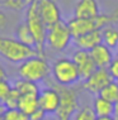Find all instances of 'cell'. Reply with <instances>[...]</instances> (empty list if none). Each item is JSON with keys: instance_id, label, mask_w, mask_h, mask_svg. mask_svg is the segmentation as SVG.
Masks as SVG:
<instances>
[{"instance_id": "6da1fadb", "label": "cell", "mask_w": 118, "mask_h": 120, "mask_svg": "<svg viewBox=\"0 0 118 120\" xmlns=\"http://www.w3.org/2000/svg\"><path fill=\"white\" fill-rule=\"evenodd\" d=\"M47 81V80H46ZM60 94V106L56 111L57 120H73L75 112L79 110V90L74 86H60L55 81H47Z\"/></svg>"}, {"instance_id": "7a4b0ae2", "label": "cell", "mask_w": 118, "mask_h": 120, "mask_svg": "<svg viewBox=\"0 0 118 120\" xmlns=\"http://www.w3.org/2000/svg\"><path fill=\"white\" fill-rule=\"evenodd\" d=\"M18 75L23 80L32 82H42L46 81L51 75V64L47 58L41 54L31 57L22 62L18 67Z\"/></svg>"}, {"instance_id": "3957f363", "label": "cell", "mask_w": 118, "mask_h": 120, "mask_svg": "<svg viewBox=\"0 0 118 120\" xmlns=\"http://www.w3.org/2000/svg\"><path fill=\"white\" fill-rule=\"evenodd\" d=\"M37 54L38 52L36 48L20 43L17 38L0 37V57H3L8 62L20 64L25 60L34 57Z\"/></svg>"}, {"instance_id": "277c9868", "label": "cell", "mask_w": 118, "mask_h": 120, "mask_svg": "<svg viewBox=\"0 0 118 120\" xmlns=\"http://www.w3.org/2000/svg\"><path fill=\"white\" fill-rule=\"evenodd\" d=\"M51 75L60 86H75L81 81L76 64L71 57H60L52 63Z\"/></svg>"}, {"instance_id": "5b68a950", "label": "cell", "mask_w": 118, "mask_h": 120, "mask_svg": "<svg viewBox=\"0 0 118 120\" xmlns=\"http://www.w3.org/2000/svg\"><path fill=\"white\" fill-rule=\"evenodd\" d=\"M25 24L29 28L32 35L36 41V49L38 54L45 56V47H46V37H47V27L43 23L38 11L37 0H34L31 5L25 9Z\"/></svg>"}, {"instance_id": "8992f818", "label": "cell", "mask_w": 118, "mask_h": 120, "mask_svg": "<svg viewBox=\"0 0 118 120\" xmlns=\"http://www.w3.org/2000/svg\"><path fill=\"white\" fill-rule=\"evenodd\" d=\"M73 39L74 37L69 29L67 23L61 20L47 29L46 46L55 52H64L69 48Z\"/></svg>"}, {"instance_id": "52a82bcc", "label": "cell", "mask_w": 118, "mask_h": 120, "mask_svg": "<svg viewBox=\"0 0 118 120\" xmlns=\"http://www.w3.org/2000/svg\"><path fill=\"white\" fill-rule=\"evenodd\" d=\"M112 81H113V79H112V76H110L108 68H97L88 79L83 80L80 87L84 91L97 96V95H99L102 92V90H103L108 83L112 82Z\"/></svg>"}, {"instance_id": "ba28073f", "label": "cell", "mask_w": 118, "mask_h": 120, "mask_svg": "<svg viewBox=\"0 0 118 120\" xmlns=\"http://www.w3.org/2000/svg\"><path fill=\"white\" fill-rule=\"evenodd\" d=\"M37 5L39 15L47 28L62 20L60 6L55 0H37Z\"/></svg>"}, {"instance_id": "9c48e42d", "label": "cell", "mask_w": 118, "mask_h": 120, "mask_svg": "<svg viewBox=\"0 0 118 120\" xmlns=\"http://www.w3.org/2000/svg\"><path fill=\"white\" fill-rule=\"evenodd\" d=\"M38 105L46 114H56L60 106V94L53 86L48 85L41 89L38 94Z\"/></svg>"}, {"instance_id": "30bf717a", "label": "cell", "mask_w": 118, "mask_h": 120, "mask_svg": "<svg viewBox=\"0 0 118 120\" xmlns=\"http://www.w3.org/2000/svg\"><path fill=\"white\" fill-rule=\"evenodd\" d=\"M71 60L75 62V64H76L79 73H80V77H81V81L88 79V77L97 70V66H95L93 58L90 56L89 51L76 49L73 53V56H71Z\"/></svg>"}, {"instance_id": "8fae6325", "label": "cell", "mask_w": 118, "mask_h": 120, "mask_svg": "<svg viewBox=\"0 0 118 120\" xmlns=\"http://www.w3.org/2000/svg\"><path fill=\"white\" fill-rule=\"evenodd\" d=\"M95 18H93V19H81V18L73 17V18L69 19L66 23L69 25V29H70L73 37L76 38V37H80V35H83V34L89 33V32L99 29L98 28Z\"/></svg>"}, {"instance_id": "7c38bea8", "label": "cell", "mask_w": 118, "mask_h": 120, "mask_svg": "<svg viewBox=\"0 0 118 120\" xmlns=\"http://www.w3.org/2000/svg\"><path fill=\"white\" fill-rule=\"evenodd\" d=\"M100 14L98 0H77L74 8V17L81 19H93Z\"/></svg>"}, {"instance_id": "4fadbf2b", "label": "cell", "mask_w": 118, "mask_h": 120, "mask_svg": "<svg viewBox=\"0 0 118 120\" xmlns=\"http://www.w3.org/2000/svg\"><path fill=\"white\" fill-rule=\"evenodd\" d=\"M89 52H90V56L93 58L97 68H108L110 66V63H112V61L114 60L112 49L108 48L107 46H104L103 43L95 46Z\"/></svg>"}, {"instance_id": "5bb4252c", "label": "cell", "mask_w": 118, "mask_h": 120, "mask_svg": "<svg viewBox=\"0 0 118 120\" xmlns=\"http://www.w3.org/2000/svg\"><path fill=\"white\" fill-rule=\"evenodd\" d=\"M73 43L77 49H85L90 51L95 46L102 43V30L97 29V30L89 32L86 34H83L80 37H76L73 39Z\"/></svg>"}, {"instance_id": "9a60e30c", "label": "cell", "mask_w": 118, "mask_h": 120, "mask_svg": "<svg viewBox=\"0 0 118 120\" xmlns=\"http://www.w3.org/2000/svg\"><path fill=\"white\" fill-rule=\"evenodd\" d=\"M91 108L97 116H112L114 114V104L106 100L100 95L94 96Z\"/></svg>"}, {"instance_id": "2e32d148", "label": "cell", "mask_w": 118, "mask_h": 120, "mask_svg": "<svg viewBox=\"0 0 118 120\" xmlns=\"http://www.w3.org/2000/svg\"><path fill=\"white\" fill-rule=\"evenodd\" d=\"M38 108H39V105H38V96L37 95H20L17 109L20 110L23 114L29 116Z\"/></svg>"}, {"instance_id": "e0dca14e", "label": "cell", "mask_w": 118, "mask_h": 120, "mask_svg": "<svg viewBox=\"0 0 118 120\" xmlns=\"http://www.w3.org/2000/svg\"><path fill=\"white\" fill-rule=\"evenodd\" d=\"M102 43L112 51L118 48V28L114 24L102 29Z\"/></svg>"}, {"instance_id": "ac0fdd59", "label": "cell", "mask_w": 118, "mask_h": 120, "mask_svg": "<svg viewBox=\"0 0 118 120\" xmlns=\"http://www.w3.org/2000/svg\"><path fill=\"white\" fill-rule=\"evenodd\" d=\"M13 87L17 89L20 95H37L38 96L39 91H41V87H39L37 82H32V81L23 80V79H19L15 81Z\"/></svg>"}, {"instance_id": "d6986e66", "label": "cell", "mask_w": 118, "mask_h": 120, "mask_svg": "<svg viewBox=\"0 0 118 120\" xmlns=\"http://www.w3.org/2000/svg\"><path fill=\"white\" fill-rule=\"evenodd\" d=\"M15 38H17L20 43L25 44V46L36 48V41H34L33 35H32L31 30H29V28L27 27L25 23H22V24L17 25V28H15Z\"/></svg>"}, {"instance_id": "ffe728a7", "label": "cell", "mask_w": 118, "mask_h": 120, "mask_svg": "<svg viewBox=\"0 0 118 120\" xmlns=\"http://www.w3.org/2000/svg\"><path fill=\"white\" fill-rule=\"evenodd\" d=\"M99 95L102 97H104L106 100H108V101L116 104L118 101V82L113 80L112 82L108 83V85L102 90V92Z\"/></svg>"}, {"instance_id": "44dd1931", "label": "cell", "mask_w": 118, "mask_h": 120, "mask_svg": "<svg viewBox=\"0 0 118 120\" xmlns=\"http://www.w3.org/2000/svg\"><path fill=\"white\" fill-rule=\"evenodd\" d=\"M33 1L34 0H4L3 5L8 9H12V10L22 11L24 9H27Z\"/></svg>"}, {"instance_id": "7402d4cb", "label": "cell", "mask_w": 118, "mask_h": 120, "mask_svg": "<svg viewBox=\"0 0 118 120\" xmlns=\"http://www.w3.org/2000/svg\"><path fill=\"white\" fill-rule=\"evenodd\" d=\"M97 115L94 114V110L91 106L84 105L81 108H79V110L75 112L73 120H95Z\"/></svg>"}, {"instance_id": "603a6c76", "label": "cell", "mask_w": 118, "mask_h": 120, "mask_svg": "<svg viewBox=\"0 0 118 120\" xmlns=\"http://www.w3.org/2000/svg\"><path fill=\"white\" fill-rule=\"evenodd\" d=\"M19 97H20V94L18 92L17 89L13 87L12 91L9 92V95L4 100V105L6 106V109H17L18 102H19Z\"/></svg>"}, {"instance_id": "cb8c5ba5", "label": "cell", "mask_w": 118, "mask_h": 120, "mask_svg": "<svg viewBox=\"0 0 118 120\" xmlns=\"http://www.w3.org/2000/svg\"><path fill=\"white\" fill-rule=\"evenodd\" d=\"M4 120H29L28 116L23 114L18 109H6V111L3 115Z\"/></svg>"}, {"instance_id": "d4e9b609", "label": "cell", "mask_w": 118, "mask_h": 120, "mask_svg": "<svg viewBox=\"0 0 118 120\" xmlns=\"http://www.w3.org/2000/svg\"><path fill=\"white\" fill-rule=\"evenodd\" d=\"M12 89H13V86L8 80L0 81V101L1 102H4V100L9 95V92L12 91Z\"/></svg>"}, {"instance_id": "484cf974", "label": "cell", "mask_w": 118, "mask_h": 120, "mask_svg": "<svg viewBox=\"0 0 118 120\" xmlns=\"http://www.w3.org/2000/svg\"><path fill=\"white\" fill-rule=\"evenodd\" d=\"M108 71H109L112 79L118 82V57H114V60L112 61L110 66L108 67Z\"/></svg>"}, {"instance_id": "4316f807", "label": "cell", "mask_w": 118, "mask_h": 120, "mask_svg": "<svg viewBox=\"0 0 118 120\" xmlns=\"http://www.w3.org/2000/svg\"><path fill=\"white\" fill-rule=\"evenodd\" d=\"M46 115L47 114H46L43 110L38 108L34 112H32V114L28 116V119L29 120H46Z\"/></svg>"}, {"instance_id": "83f0119b", "label": "cell", "mask_w": 118, "mask_h": 120, "mask_svg": "<svg viewBox=\"0 0 118 120\" xmlns=\"http://www.w3.org/2000/svg\"><path fill=\"white\" fill-rule=\"evenodd\" d=\"M6 23H8V18H6L5 13L0 9V28H4Z\"/></svg>"}, {"instance_id": "f1b7e54d", "label": "cell", "mask_w": 118, "mask_h": 120, "mask_svg": "<svg viewBox=\"0 0 118 120\" xmlns=\"http://www.w3.org/2000/svg\"><path fill=\"white\" fill-rule=\"evenodd\" d=\"M3 80H8V73H6L4 67L0 64V81H3Z\"/></svg>"}, {"instance_id": "f546056e", "label": "cell", "mask_w": 118, "mask_h": 120, "mask_svg": "<svg viewBox=\"0 0 118 120\" xmlns=\"http://www.w3.org/2000/svg\"><path fill=\"white\" fill-rule=\"evenodd\" d=\"M95 120H117L114 116H97V119Z\"/></svg>"}, {"instance_id": "4dcf8cb0", "label": "cell", "mask_w": 118, "mask_h": 120, "mask_svg": "<svg viewBox=\"0 0 118 120\" xmlns=\"http://www.w3.org/2000/svg\"><path fill=\"white\" fill-rule=\"evenodd\" d=\"M6 111V106L4 105V102L0 101V118H1L3 115H4V112Z\"/></svg>"}, {"instance_id": "1f68e13d", "label": "cell", "mask_w": 118, "mask_h": 120, "mask_svg": "<svg viewBox=\"0 0 118 120\" xmlns=\"http://www.w3.org/2000/svg\"><path fill=\"white\" fill-rule=\"evenodd\" d=\"M113 116L118 120V101L114 104V114H113Z\"/></svg>"}, {"instance_id": "d6a6232c", "label": "cell", "mask_w": 118, "mask_h": 120, "mask_svg": "<svg viewBox=\"0 0 118 120\" xmlns=\"http://www.w3.org/2000/svg\"><path fill=\"white\" fill-rule=\"evenodd\" d=\"M0 120H4V119H3V116H1V118H0Z\"/></svg>"}, {"instance_id": "836d02e7", "label": "cell", "mask_w": 118, "mask_h": 120, "mask_svg": "<svg viewBox=\"0 0 118 120\" xmlns=\"http://www.w3.org/2000/svg\"><path fill=\"white\" fill-rule=\"evenodd\" d=\"M117 57H118V51H117Z\"/></svg>"}]
</instances>
